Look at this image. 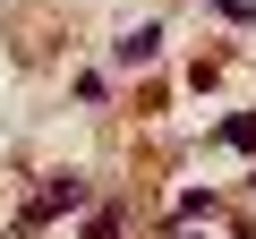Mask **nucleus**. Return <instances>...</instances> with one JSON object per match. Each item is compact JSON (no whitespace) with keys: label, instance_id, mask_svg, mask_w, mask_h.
Segmentation results:
<instances>
[{"label":"nucleus","instance_id":"nucleus-1","mask_svg":"<svg viewBox=\"0 0 256 239\" xmlns=\"http://www.w3.org/2000/svg\"><path fill=\"white\" fill-rule=\"evenodd\" d=\"M60 205H86V180H77V171H68V180H52V196H43L34 214H60Z\"/></svg>","mask_w":256,"mask_h":239},{"label":"nucleus","instance_id":"nucleus-2","mask_svg":"<svg viewBox=\"0 0 256 239\" xmlns=\"http://www.w3.org/2000/svg\"><path fill=\"white\" fill-rule=\"evenodd\" d=\"M222 137H230V146H256V111H248V120H230Z\"/></svg>","mask_w":256,"mask_h":239}]
</instances>
